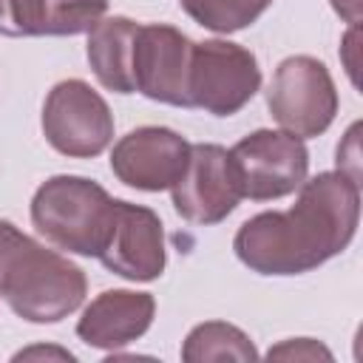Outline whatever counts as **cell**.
Instances as JSON below:
<instances>
[{
    "label": "cell",
    "mask_w": 363,
    "mask_h": 363,
    "mask_svg": "<svg viewBox=\"0 0 363 363\" xmlns=\"http://www.w3.org/2000/svg\"><path fill=\"white\" fill-rule=\"evenodd\" d=\"M360 221V184L343 170L303 179L289 210H264L247 218L233 250L258 275H303L340 255Z\"/></svg>",
    "instance_id": "1"
},
{
    "label": "cell",
    "mask_w": 363,
    "mask_h": 363,
    "mask_svg": "<svg viewBox=\"0 0 363 363\" xmlns=\"http://www.w3.org/2000/svg\"><path fill=\"white\" fill-rule=\"evenodd\" d=\"M85 292V272L26 233H17L0 258V298L28 323H60L82 306Z\"/></svg>",
    "instance_id": "2"
},
{
    "label": "cell",
    "mask_w": 363,
    "mask_h": 363,
    "mask_svg": "<svg viewBox=\"0 0 363 363\" xmlns=\"http://www.w3.org/2000/svg\"><path fill=\"white\" fill-rule=\"evenodd\" d=\"M31 224L57 250L99 258L113 224V199L94 179L51 176L31 196Z\"/></svg>",
    "instance_id": "3"
},
{
    "label": "cell",
    "mask_w": 363,
    "mask_h": 363,
    "mask_svg": "<svg viewBox=\"0 0 363 363\" xmlns=\"http://www.w3.org/2000/svg\"><path fill=\"white\" fill-rule=\"evenodd\" d=\"M337 88L329 68L309 54H295L278 62L267 88V108L281 130L312 139L329 130L337 113Z\"/></svg>",
    "instance_id": "4"
},
{
    "label": "cell",
    "mask_w": 363,
    "mask_h": 363,
    "mask_svg": "<svg viewBox=\"0 0 363 363\" xmlns=\"http://www.w3.org/2000/svg\"><path fill=\"white\" fill-rule=\"evenodd\" d=\"M261 88V68L250 48L230 40L193 43L187 71L190 108L213 116L238 113Z\"/></svg>",
    "instance_id": "5"
},
{
    "label": "cell",
    "mask_w": 363,
    "mask_h": 363,
    "mask_svg": "<svg viewBox=\"0 0 363 363\" xmlns=\"http://www.w3.org/2000/svg\"><path fill=\"white\" fill-rule=\"evenodd\" d=\"M230 162L238 193L250 201L284 199L295 193L309 173V150L303 139L272 128H258L238 139L230 147Z\"/></svg>",
    "instance_id": "6"
},
{
    "label": "cell",
    "mask_w": 363,
    "mask_h": 363,
    "mask_svg": "<svg viewBox=\"0 0 363 363\" xmlns=\"http://www.w3.org/2000/svg\"><path fill=\"white\" fill-rule=\"evenodd\" d=\"M45 142L71 159H94L113 142V113L85 79L57 82L43 102Z\"/></svg>",
    "instance_id": "7"
},
{
    "label": "cell",
    "mask_w": 363,
    "mask_h": 363,
    "mask_svg": "<svg viewBox=\"0 0 363 363\" xmlns=\"http://www.w3.org/2000/svg\"><path fill=\"white\" fill-rule=\"evenodd\" d=\"M176 213L190 224H218L241 201L230 150L216 142L190 145V159L182 179L170 187Z\"/></svg>",
    "instance_id": "8"
},
{
    "label": "cell",
    "mask_w": 363,
    "mask_h": 363,
    "mask_svg": "<svg viewBox=\"0 0 363 363\" xmlns=\"http://www.w3.org/2000/svg\"><path fill=\"white\" fill-rule=\"evenodd\" d=\"M190 51L193 40L184 31L167 23H139L133 40V94L139 91L153 102L190 108Z\"/></svg>",
    "instance_id": "9"
},
{
    "label": "cell",
    "mask_w": 363,
    "mask_h": 363,
    "mask_svg": "<svg viewBox=\"0 0 363 363\" xmlns=\"http://www.w3.org/2000/svg\"><path fill=\"white\" fill-rule=\"evenodd\" d=\"M190 159V142L173 128L142 125L128 130L111 150L113 176L136 190L162 193L170 190Z\"/></svg>",
    "instance_id": "10"
},
{
    "label": "cell",
    "mask_w": 363,
    "mask_h": 363,
    "mask_svg": "<svg viewBox=\"0 0 363 363\" xmlns=\"http://www.w3.org/2000/svg\"><path fill=\"white\" fill-rule=\"evenodd\" d=\"M99 264L128 281H156L167 267L162 218L145 204L113 199V224Z\"/></svg>",
    "instance_id": "11"
},
{
    "label": "cell",
    "mask_w": 363,
    "mask_h": 363,
    "mask_svg": "<svg viewBox=\"0 0 363 363\" xmlns=\"http://www.w3.org/2000/svg\"><path fill=\"white\" fill-rule=\"evenodd\" d=\"M156 315V298L136 289L99 292L77 320V337L91 349L116 352L139 340Z\"/></svg>",
    "instance_id": "12"
},
{
    "label": "cell",
    "mask_w": 363,
    "mask_h": 363,
    "mask_svg": "<svg viewBox=\"0 0 363 363\" xmlns=\"http://www.w3.org/2000/svg\"><path fill=\"white\" fill-rule=\"evenodd\" d=\"M108 11V0H0L3 37L88 34Z\"/></svg>",
    "instance_id": "13"
},
{
    "label": "cell",
    "mask_w": 363,
    "mask_h": 363,
    "mask_svg": "<svg viewBox=\"0 0 363 363\" xmlns=\"http://www.w3.org/2000/svg\"><path fill=\"white\" fill-rule=\"evenodd\" d=\"M139 23L130 17H102L88 31V62L102 88L113 94H133V40Z\"/></svg>",
    "instance_id": "14"
},
{
    "label": "cell",
    "mask_w": 363,
    "mask_h": 363,
    "mask_svg": "<svg viewBox=\"0 0 363 363\" xmlns=\"http://www.w3.org/2000/svg\"><path fill=\"white\" fill-rule=\"evenodd\" d=\"M182 360L207 363V360H258V349L250 335L224 320H207L187 332L182 343Z\"/></svg>",
    "instance_id": "15"
},
{
    "label": "cell",
    "mask_w": 363,
    "mask_h": 363,
    "mask_svg": "<svg viewBox=\"0 0 363 363\" xmlns=\"http://www.w3.org/2000/svg\"><path fill=\"white\" fill-rule=\"evenodd\" d=\"M179 6L201 28L233 34L252 26L272 6V0H179Z\"/></svg>",
    "instance_id": "16"
},
{
    "label": "cell",
    "mask_w": 363,
    "mask_h": 363,
    "mask_svg": "<svg viewBox=\"0 0 363 363\" xmlns=\"http://www.w3.org/2000/svg\"><path fill=\"white\" fill-rule=\"evenodd\" d=\"M267 357L272 360H332V352L312 340V337H292V340H284L278 346H272L267 352Z\"/></svg>",
    "instance_id": "17"
},
{
    "label": "cell",
    "mask_w": 363,
    "mask_h": 363,
    "mask_svg": "<svg viewBox=\"0 0 363 363\" xmlns=\"http://www.w3.org/2000/svg\"><path fill=\"white\" fill-rule=\"evenodd\" d=\"M332 9L349 23V26H357L360 23V0H329Z\"/></svg>",
    "instance_id": "18"
}]
</instances>
